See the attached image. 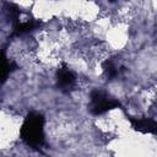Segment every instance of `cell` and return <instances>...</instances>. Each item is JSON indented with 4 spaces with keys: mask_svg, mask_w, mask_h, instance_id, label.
<instances>
[{
    "mask_svg": "<svg viewBox=\"0 0 157 157\" xmlns=\"http://www.w3.org/2000/svg\"><path fill=\"white\" fill-rule=\"evenodd\" d=\"M34 27H36V23H34L33 21H27V22L18 23V25L15 27V34H22V33L29 32V31H32Z\"/></svg>",
    "mask_w": 157,
    "mask_h": 157,
    "instance_id": "7",
    "label": "cell"
},
{
    "mask_svg": "<svg viewBox=\"0 0 157 157\" xmlns=\"http://www.w3.org/2000/svg\"><path fill=\"white\" fill-rule=\"evenodd\" d=\"M103 69H104L105 75H107L109 78H114V77L118 76V74H119V70H118L117 65H115L112 60H107V61L103 64Z\"/></svg>",
    "mask_w": 157,
    "mask_h": 157,
    "instance_id": "6",
    "label": "cell"
},
{
    "mask_svg": "<svg viewBox=\"0 0 157 157\" xmlns=\"http://www.w3.org/2000/svg\"><path fill=\"white\" fill-rule=\"evenodd\" d=\"M120 103L114 99L109 98L104 92L94 90L91 92V103H90V112L93 115H101L110 109L119 107Z\"/></svg>",
    "mask_w": 157,
    "mask_h": 157,
    "instance_id": "2",
    "label": "cell"
},
{
    "mask_svg": "<svg viewBox=\"0 0 157 157\" xmlns=\"http://www.w3.org/2000/svg\"><path fill=\"white\" fill-rule=\"evenodd\" d=\"M56 81H58V87L63 91H69L74 87L76 77L75 74L67 67V66H63L58 70L56 74Z\"/></svg>",
    "mask_w": 157,
    "mask_h": 157,
    "instance_id": "3",
    "label": "cell"
},
{
    "mask_svg": "<svg viewBox=\"0 0 157 157\" xmlns=\"http://www.w3.org/2000/svg\"><path fill=\"white\" fill-rule=\"evenodd\" d=\"M10 74V63L4 52L0 50V85H2Z\"/></svg>",
    "mask_w": 157,
    "mask_h": 157,
    "instance_id": "5",
    "label": "cell"
},
{
    "mask_svg": "<svg viewBox=\"0 0 157 157\" xmlns=\"http://www.w3.org/2000/svg\"><path fill=\"white\" fill-rule=\"evenodd\" d=\"M130 121H131L132 128L139 132H142V134H155L156 132L157 125H156L155 120H152L150 118H140V119L130 118Z\"/></svg>",
    "mask_w": 157,
    "mask_h": 157,
    "instance_id": "4",
    "label": "cell"
},
{
    "mask_svg": "<svg viewBox=\"0 0 157 157\" xmlns=\"http://www.w3.org/2000/svg\"><path fill=\"white\" fill-rule=\"evenodd\" d=\"M21 139L33 148H40L44 145V118L42 114L32 112L27 114L21 126Z\"/></svg>",
    "mask_w": 157,
    "mask_h": 157,
    "instance_id": "1",
    "label": "cell"
}]
</instances>
